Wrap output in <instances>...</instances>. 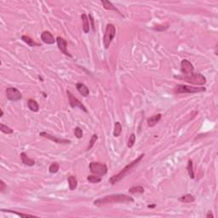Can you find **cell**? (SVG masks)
Here are the masks:
<instances>
[{
	"label": "cell",
	"mask_w": 218,
	"mask_h": 218,
	"mask_svg": "<svg viewBox=\"0 0 218 218\" xmlns=\"http://www.w3.org/2000/svg\"><path fill=\"white\" fill-rule=\"evenodd\" d=\"M102 3L103 4V7H104V9L105 10H114V11H116V12H118L119 14H120V15H122V16H124L122 14L120 13V11H119L117 8H116L113 4H112L111 2H109V1H107V0H102Z\"/></svg>",
	"instance_id": "18"
},
{
	"label": "cell",
	"mask_w": 218,
	"mask_h": 218,
	"mask_svg": "<svg viewBox=\"0 0 218 218\" xmlns=\"http://www.w3.org/2000/svg\"><path fill=\"white\" fill-rule=\"evenodd\" d=\"M161 118H162V115H161L160 113H158V114H155V115L151 116V117L148 118L147 120H146V122H147V125L149 126V127H153V126H155L159 122V120L161 119Z\"/></svg>",
	"instance_id": "14"
},
{
	"label": "cell",
	"mask_w": 218,
	"mask_h": 218,
	"mask_svg": "<svg viewBox=\"0 0 218 218\" xmlns=\"http://www.w3.org/2000/svg\"><path fill=\"white\" fill-rule=\"evenodd\" d=\"M27 106H28V108L30 109L32 112H37L39 110V106L37 104V102L33 99H30L27 102Z\"/></svg>",
	"instance_id": "20"
},
{
	"label": "cell",
	"mask_w": 218,
	"mask_h": 218,
	"mask_svg": "<svg viewBox=\"0 0 218 218\" xmlns=\"http://www.w3.org/2000/svg\"><path fill=\"white\" fill-rule=\"evenodd\" d=\"M20 159L22 161V163L25 164V165H27V166H33L35 164V160L33 159H30L29 157L27 156V153H20Z\"/></svg>",
	"instance_id": "15"
},
{
	"label": "cell",
	"mask_w": 218,
	"mask_h": 218,
	"mask_svg": "<svg viewBox=\"0 0 218 218\" xmlns=\"http://www.w3.org/2000/svg\"><path fill=\"white\" fill-rule=\"evenodd\" d=\"M68 185H69V189L70 190H75L78 187V180L74 176H70L68 177Z\"/></svg>",
	"instance_id": "19"
},
{
	"label": "cell",
	"mask_w": 218,
	"mask_h": 218,
	"mask_svg": "<svg viewBox=\"0 0 218 218\" xmlns=\"http://www.w3.org/2000/svg\"><path fill=\"white\" fill-rule=\"evenodd\" d=\"M21 40L23 41L24 43H26L27 45H29L30 47H37V46H40L41 45V44L36 43L33 38H31L30 37H28L27 35L21 36Z\"/></svg>",
	"instance_id": "17"
},
{
	"label": "cell",
	"mask_w": 218,
	"mask_h": 218,
	"mask_svg": "<svg viewBox=\"0 0 218 218\" xmlns=\"http://www.w3.org/2000/svg\"><path fill=\"white\" fill-rule=\"evenodd\" d=\"M76 89H77L78 93H79L80 95H83V96H85H85H88V95H89V89L88 87H87L85 84H83V83H78V84L76 85Z\"/></svg>",
	"instance_id": "13"
},
{
	"label": "cell",
	"mask_w": 218,
	"mask_h": 218,
	"mask_svg": "<svg viewBox=\"0 0 218 218\" xmlns=\"http://www.w3.org/2000/svg\"><path fill=\"white\" fill-rule=\"evenodd\" d=\"M6 93V97L8 100H10L11 102H17L20 101L22 98L21 93L19 91V89H17L15 87H9L5 90Z\"/></svg>",
	"instance_id": "8"
},
{
	"label": "cell",
	"mask_w": 218,
	"mask_h": 218,
	"mask_svg": "<svg viewBox=\"0 0 218 218\" xmlns=\"http://www.w3.org/2000/svg\"><path fill=\"white\" fill-rule=\"evenodd\" d=\"M116 34V27L113 24H107L106 27L105 34H104V38H103V44L106 50H107L112 43V39L114 38Z\"/></svg>",
	"instance_id": "4"
},
{
	"label": "cell",
	"mask_w": 218,
	"mask_h": 218,
	"mask_svg": "<svg viewBox=\"0 0 218 218\" xmlns=\"http://www.w3.org/2000/svg\"><path fill=\"white\" fill-rule=\"evenodd\" d=\"M41 39L44 44H53L56 42V39H54V36L52 35V33L48 32V31H44L41 33Z\"/></svg>",
	"instance_id": "12"
},
{
	"label": "cell",
	"mask_w": 218,
	"mask_h": 218,
	"mask_svg": "<svg viewBox=\"0 0 218 218\" xmlns=\"http://www.w3.org/2000/svg\"><path fill=\"white\" fill-rule=\"evenodd\" d=\"M74 135L78 139H81L83 137V130L79 127H76L74 129Z\"/></svg>",
	"instance_id": "31"
},
{
	"label": "cell",
	"mask_w": 218,
	"mask_h": 218,
	"mask_svg": "<svg viewBox=\"0 0 218 218\" xmlns=\"http://www.w3.org/2000/svg\"><path fill=\"white\" fill-rule=\"evenodd\" d=\"M3 111L1 109V114H0V117H3Z\"/></svg>",
	"instance_id": "37"
},
{
	"label": "cell",
	"mask_w": 218,
	"mask_h": 218,
	"mask_svg": "<svg viewBox=\"0 0 218 218\" xmlns=\"http://www.w3.org/2000/svg\"><path fill=\"white\" fill-rule=\"evenodd\" d=\"M135 142H136V135H135L134 133H132V134L129 136V139H128L127 146H128V147H129V148H131V147L134 146Z\"/></svg>",
	"instance_id": "28"
},
{
	"label": "cell",
	"mask_w": 218,
	"mask_h": 218,
	"mask_svg": "<svg viewBox=\"0 0 218 218\" xmlns=\"http://www.w3.org/2000/svg\"><path fill=\"white\" fill-rule=\"evenodd\" d=\"M129 193L132 194H143L144 193V188L142 186H136V187H132L129 188Z\"/></svg>",
	"instance_id": "23"
},
{
	"label": "cell",
	"mask_w": 218,
	"mask_h": 218,
	"mask_svg": "<svg viewBox=\"0 0 218 218\" xmlns=\"http://www.w3.org/2000/svg\"><path fill=\"white\" fill-rule=\"evenodd\" d=\"M181 72L185 74V76L192 75L194 73V65L192 64L189 61H187V60H182L181 61Z\"/></svg>",
	"instance_id": "9"
},
{
	"label": "cell",
	"mask_w": 218,
	"mask_h": 218,
	"mask_svg": "<svg viewBox=\"0 0 218 218\" xmlns=\"http://www.w3.org/2000/svg\"><path fill=\"white\" fill-rule=\"evenodd\" d=\"M195 200V198L192 194H185L179 198V201L181 203H193Z\"/></svg>",
	"instance_id": "21"
},
{
	"label": "cell",
	"mask_w": 218,
	"mask_h": 218,
	"mask_svg": "<svg viewBox=\"0 0 218 218\" xmlns=\"http://www.w3.org/2000/svg\"><path fill=\"white\" fill-rule=\"evenodd\" d=\"M58 170H59V164L58 163H52L49 167V171L50 172L51 174H54L57 173Z\"/></svg>",
	"instance_id": "27"
},
{
	"label": "cell",
	"mask_w": 218,
	"mask_h": 218,
	"mask_svg": "<svg viewBox=\"0 0 218 218\" xmlns=\"http://www.w3.org/2000/svg\"><path fill=\"white\" fill-rule=\"evenodd\" d=\"M168 27H169V25H166V26L159 25V26H157V27H153V29L156 31H161V32H163V31H165L166 29H168Z\"/></svg>",
	"instance_id": "32"
},
{
	"label": "cell",
	"mask_w": 218,
	"mask_h": 218,
	"mask_svg": "<svg viewBox=\"0 0 218 218\" xmlns=\"http://www.w3.org/2000/svg\"><path fill=\"white\" fill-rule=\"evenodd\" d=\"M178 78L183 79L184 81L187 82L189 84L196 85H203L206 83V78H204L201 73H193L192 75L185 76L183 77H178Z\"/></svg>",
	"instance_id": "5"
},
{
	"label": "cell",
	"mask_w": 218,
	"mask_h": 218,
	"mask_svg": "<svg viewBox=\"0 0 218 218\" xmlns=\"http://www.w3.org/2000/svg\"><path fill=\"white\" fill-rule=\"evenodd\" d=\"M97 139H98V136H97V135H96V134H94V135L91 136L90 142H89V146H88V147H87V151L90 150L92 147L94 146V145H95V143L96 142Z\"/></svg>",
	"instance_id": "29"
},
{
	"label": "cell",
	"mask_w": 218,
	"mask_h": 218,
	"mask_svg": "<svg viewBox=\"0 0 218 218\" xmlns=\"http://www.w3.org/2000/svg\"><path fill=\"white\" fill-rule=\"evenodd\" d=\"M89 170L91 171L95 176H104L107 174L108 168L107 164L104 163H100V162H91L89 164Z\"/></svg>",
	"instance_id": "6"
},
{
	"label": "cell",
	"mask_w": 218,
	"mask_h": 218,
	"mask_svg": "<svg viewBox=\"0 0 218 218\" xmlns=\"http://www.w3.org/2000/svg\"><path fill=\"white\" fill-rule=\"evenodd\" d=\"M67 95H68V101H69V105L71 106L72 108L78 107L79 109H81L82 111H84V112H88V110L86 109L85 106L84 105L78 98H76L74 95H72L69 90L67 91Z\"/></svg>",
	"instance_id": "7"
},
{
	"label": "cell",
	"mask_w": 218,
	"mask_h": 218,
	"mask_svg": "<svg viewBox=\"0 0 218 218\" xmlns=\"http://www.w3.org/2000/svg\"><path fill=\"white\" fill-rule=\"evenodd\" d=\"M187 172L189 175V177L191 179H194V165H193V161L191 159L188 160L187 162Z\"/></svg>",
	"instance_id": "22"
},
{
	"label": "cell",
	"mask_w": 218,
	"mask_h": 218,
	"mask_svg": "<svg viewBox=\"0 0 218 218\" xmlns=\"http://www.w3.org/2000/svg\"><path fill=\"white\" fill-rule=\"evenodd\" d=\"M144 156H145V154H144V153H143V154H141V155H140L136 159L132 161V162H131V163H129V164H127L124 169L121 170V171H120L119 173H118L117 175H114V176H112V177L109 179V182L112 184V185H114V184H116L117 182H119V181H121L122 179H124L126 176H128L129 174H130L131 172H132L133 170H134V169H135V168L139 164L140 162L142 161V159L143 157Z\"/></svg>",
	"instance_id": "2"
},
{
	"label": "cell",
	"mask_w": 218,
	"mask_h": 218,
	"mask_svg": "<svg viewBox=\"0 0 218 218\" xmlns=\"http://www.w3.org/2000/svg\"><path fill=\"white\" fill-rule=\"evenodd\" d=\"M89 21H90V23H91L92 25V29H93V31L95 32V20H94V18H93V16H92L91 15H89Z\"/></svg>",
	"instance_id": "33"
},
{
	"label": "cell",
	"mask_w": 218,
	"mask_h": 218,
	"mask_svg": "<svg viewBox=\"0 0 218 218\" xmlns=\"http://www.w3.org/2000/svg\"><path fill=\"white\" fill-rule=\"evenodd\" d=\"M1 211H4V212H10V213H14V214L17 215V216H20V217H36V216H33V215L23 214V213H19V212H17V211H10V210H4V209H2V210H1Z\"/></svg>",
	"instance_id": "25"
},
{
	"label": "cell",
	"mask_w": 218,
	"mask_h": 218,
	"mask_svg": "<svg viewBox=\"0 0 218 218\" xmlns=\"http://www.w3.org/2000/svg\"><path fill=\"white\" fill-rule=\"evenodd\" d=\"M206 217L207 218H213L214 217V216H213V214H212V212H211V211H208L207 215H206Z\"/></svg>",
	"instance_id": "35"
},
{
	"label": "cell",
	"mask_w": 218,
	"mask_h": 218,
	"mask_svg": "<svg viewBox=\"0 0 218 218\" xmlns=\"http://www.w3.org/2000/svg\"><path fill=\"white\" fill-rule=\"evenodd\" d=\"M56 43H57L58 48L59 50L61 51V53H63L65 55L67 56H69V57H72V54L68 52L67 50V47H68V42L65 40L63 37H56Z\"/></svg>",
	"instance_id": "11"
},
{
	"label": "cell",
	"mask_w": 218,
	"mask_h": 218,
	"mask_svg": "<svg viewBox=\"0 0 218 218\" xmlns=\"http://www.w3.org/2000/svg\"><path fill=\"white\" fill-rule=\"evenodd\" d=\"M175 93L177 94H194V93H199V92H204L206 90V89L204 87H194V86H189V85H178L175 88Z\"/></svg>",
	"instance_id": "3"
},
{
	"label": "cell",
	"mask_w": 218,
	"mask_h": 218,
	"mask_svg": "<svg viewBox=\"0 0 218 218\" xmlns=\"http://www.w3.org/2000/svg\"><path fill=\"white\" fill-rule=\"evenodd\" d=\"M39 136H43L44 138H47V139L50 140L52 142H54L55 143H58V144H70L71 143V141L67 139H62V138H58L56 136H52L50 135V133L47 132H40L39 133Z\"/></svg>",
	"instance_id": "10"
},
{
	"label": "cell",
	"mask_w": 218,
	"mask_h": 218,
	"mask_svg": "<svg viewBox=\"0 0 218 218\" xmlns=\"http://www.w3.org/2000/svg\"><path fill=\"white\" fill-rule=\"evenodd\" d=\"M0 130L4 134H12L14 132V130L10 127L4 125L3 124H0Z\"/></svg>",
	"instance_id": "26"
},
{
	"label": "cell",
	"mask_w": 218,
	"mask_h": 218,
	"mask_svg": "<svg viewBox=\"0 0 218 218\" xmlns=\"http://www.w3.org/2000/svg\"><path fill=\"white\" fill-rule=\"evenodd\" d=\"M6 184L3 182V181H0V191H1V193H3L6 189Z\"/></svg>",
	"instance_id": "34"
},
{
	"label": "cell",
	"mask_w": 218,
	"mask_h": 218,
	"mask_svg": "<svg viewBox=\"0 0 218 218\" xmlns=\"http://www.w3.org/2000/svg\"><path fill=\"white\" fill-rule=\"evenodd\" d=\"M87 180L91 182V183H97V182H100L102 181V178L99 177H96V176H88L87 177Z\"/></svg>",
	"instance_id": "30"
},
{
	"label": "cell",
	"mask_w": 218,
	"mask_h": 218,
	"mask_svg": "<svg viewBox=\"0 0 218 218\" xmlns=\"http://www.w3.org/2000/svg\"><path fill=\"white\" fill-rule=\"evenodd\" d=\"M134 202V198L126 194H112L105 197L98 198L94 201V204L96 206H101L107 204H116V203H131Z\"/></svg>",
	"instance_id": "1"
},
{
	"label": "cell",
	"mask_w": 218,
	"mask_h": 218,
	"mask_svg": "<svg viewBox=\"0 0 218 218\" xmlns=\"http://www.w3.org/2000/svg\"><path fill=\"white\" fill-rule=\"evenodd\" d=\"M122 132V125L119 122H116L114 124V130H113V136L115 137L119 136V135Z\"/></svg>",
	"instance_id": "24"
},
{
	"label": "cell",
	"mask_w": 218,
	"mask_h": 218,
	"mask_svg": "<svg viewBox=\"0 0 218 218\" xmlns=\"http://www.w3.org/2000/svg\"><path fill=\"white\" fill-rule=\"evenodd\" d=\"M82 21H83V31L85 33H88L89 32V20L86 14H82Z\"/></svg>",
	"instance_id": "16"
},
{
	"label": "cell",
	"mask_w": 218,
	"mask_h": 218,
	"mask_svg": "<svg viewBox=\"0 0 218 218\" xmlns=\"http://www.w3.org/2000/svg\"><path fill=\"white\" fill-rule=\"evenodd\" d=\"M156 206V204H153L152 205H148V208H154Z\"/></svg>",
	"instance_id": "36"
}]
</instances>
